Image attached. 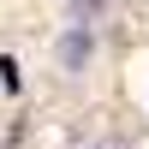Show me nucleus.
<instances>
[{
	"mask_svg": "<svg viewBox=\"0 0 149 149\" xmlns=\"http://www.w3.org/2000/svg\"><path fill=\"white\" fill-rule=\"evenodd\" d=\"M60 54H66V66H78V60H90V36H84V30H72Z\"/></svg>",
	"mask_w": 149,
	"mask_h": 149,
	"instance_id": "nucleus-1",
	"label": "nucleus"
}]
</instances>
